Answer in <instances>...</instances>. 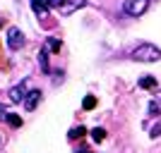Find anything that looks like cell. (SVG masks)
<instances>
[{
  "instance_id": "6da1fadb",
  "label": "cell",
  "mask_w": 161,
  "mask_h": 153,
  "mask_svg": "<svg viewBox=\"0 0 161 153\" xmlns=\"http://www.w3.org/2000/svg\"><path fill=\"white\" fill-rule=\"evenodd\" d=\"M130 58L137 62H156V60H161V50L154 43H140L137 48L130 50Z\"/></svg>"
},
{
  "instance_id": "7a4b0ae2",
  "label": "cell",
  "mask_w": 161,
  "mask_h": 153,
  "mask_svg": "<svg viewBox=\"0 0 161 153\" xmlns=\"http://www.w3.org/2000/svg\"><path fill=\"white\" fill-rule=\"evenodd\" d=\"M147 7H149V0H125V3H123V10H125V14H130V17L144 14Z\"/></svg>"
},
{
  "instance_id": "3957f363",
  "label": "cell",
  "mask_w": 161,
  "mask_h": 153,
  "mask_svg": "<svg viewBox=\"0 0 161 153\" xmlns=\"http://www.w3.org/2000/svg\"><path fill=\"white\" fill-rule=\"evenodd\" d=\"M22 46H24V36H22V31L17 27H10V29H7V48H10V50H19Z\"/></svg>"
},
{
  "instance_id": "277c9868",
  "label": "cell",
  "mask_w": 161,
  "mask_h": 153,
  "mask_svg": "<svg viewBox=\"0 0 161 153\" xmlns=\"http://www.w3.org/2000/svg\"><path fill=\"white\" fill-rule=\"evenodd\" d=\"M87 5V0H63L60 3V14H72L75 10Z\"/></svg>"
},
{
  "instance_id": "5b68a950",
  "label": "cell",
  "mask_w": 161,
  "mask_h": 153,
  "mask_svg": "<svg viewBox=\"0 0 161 153\" xmlns=\"http://www.w3.org/2000/svg\"><path fill=\"white\" fill-rule=\"evenodd\" d=\"M7 96H10V100H12V103H22V100L27 98V89H24V81H22V84H17V86H12Z\"/></svg>"
},
{
  "instance_id": "8992f818",
  "label": "cell",
  "mask_w": 161,
  "mask_h": 153,
  "mask_svg": "<svg viewBox=\"0 0 161 153\" xmlns=\"http://www.w3.org/2000/svg\"><path fill=\"white\" fill-rule=\"evenodd\" d=\"M39 100H41V91H29V93H27V98H24V108L31 113V110H36Z\"/></svg>"
},
{
  "instance_id": "52a82bcc",
  "label": "cell",
  "mask_w": 161,
  "mask_h": 153,
  "mask_svg": "<svg viewBox=\"0 0 161 153\" xmlns=\"http://www.w3.org/2000/svg\"><path fill=\"white\" fill-rule=\"evenodd\" d=\"M31 10L39 14V17H48V7L43 5L41 0H31Z\"/></svg>"
},
{
  "instance_id": "ba28073f",
  "label": "cell",
  "mask_w": 161,
  "mask_h": 153,
  "mask_svg": "<svg viewBox=\"0 0 161 153\" xmlns=\"http://www.w3.org/2000/svg\"><path fill=\"white\" fill-rule=\"evenodd\" d=\"M39 65L43 72H51V67H48V48H41V53H39Z\"/></svg>"
},
{
  "instance_id": "9c48e42d",
  "label": "cell",
  "mask_w": 161,
  "mask_h": 153,
  "mask_svg": "<svg viewBox=\"0 0 161 153\" xmlns=\"http://www.w3.org/2000/svg\"><path fill=\"white\" fill-rule=\"evenodd\" d=\"M5 122L10 127H22V117H19V115H14V113H5Z\"/></svg>"
},
{
  "instance_id": "30bf717a",
  "label": "cell",
  "mask_w": 161,
  "mask_h": 153,
  "mask_svg": "<svg viewBox=\"0 0 161 153\" xmlns=\"http://www.w3.org/2000/svg\"><path fill=\"white\" fill-rule=\"evenodd\" d=\"M140 89H156V77H142Z\"/></svg>"
},
{
  "instance_id": "8fae6325",
  "label": "cell",
  "mask_w": 161,
  "mask_h": 153,
  "mask_svg": "<svg viewBox=\"0 0 161 153\" xmlns=\"http://www.w3.org/2000/svg\"><path fill=\"white\" fill-rule=\"evenodd\" d=\"M92 139L99 144V141H103L106 139V129H101V127H96V129H92Z\"/></svg>"
},
{
  "instance_id": "7c38bea8",
  "label": "cell",
  "mask_w": 161,
  "mask_h": 153,
  "mask_svg": "<svg viewBox=\"0 0 161 153\" xmlns=\"http://www.w3.org/2000/svg\"><path fill=\"white\" fill-rule=\"evenodd\" d=\"M149 115H161V100H152L149 103Z\"/></svg>"
},
{
  "instance_id": "4fadbf2b",
  "label": "cell",
  "mask_w": 161,
  "mask_h": 153,
  "mask_svg": "<svg viewBox=\"0 0 161 153\" xmlns=\"http://www.w3.org/2000/svg\"><path fill=\"white\" fill-rule=\"evenodd\" d=\"M82 105H84V110H94V108H96V98H94V96H87Z\"/></svg>"
},
{
  "instance_id": "5bb4252c",
  "label": "cell",
  "mask_w": 161,
  "mask_h": 153,
  "mask_svg": "<svg viewBox=\"0 0 161 153\" xmlns=\"http://www.w3.org/2000/svg\"><path fill=\"white\" fill-rule=\"evenodd\" d=\"M48 50H55V53H58V50H60V38H53V36H51V38H48Z\"/></svg>"
},
{
  "instance_id": "9a60e30c",
  "label": "cell",
  "mask_w": 161,
  "mask_h": 153,
  "mask_svg": "<svg viewBox=\"0 0 161 153\" xmlns=\"http://www.w3.org/2000/svg\"><path fill=\"white\" fill-rule=\"evenodd\" d=\"M149 136H152V139H156V136H161V120L156 122L154 127H152V132H149Z\"/></svg>"
},
{
  "instance_id": "2e32d148",
  "label": "cell",
  "mask_w": 161,
  "mask_h": 153,
  "mask_svg": "<svg viewBox=\"0 0 161 153\" xmlns=\"http://www.w3.org/2000/svg\"><path fill=\"white\" fill-rule=\"evenodd\" d=\"M82 134H84V127H75V129H70V139H77Z\"/></svg>"
},
{
  "instance_id": "e0dca14e",
  "label": "cell",
  "mask_w": 161,
  "mask_h": 153,
  "mask_svg": "<svg viewBox=\"0 0 161 153\" xmlns=\"http://www.w3.org/2000/svg\"><path fill=\"white\" fill-rule=\"evenodd\" d=\"M0 117H5V108L0 105Z\"/></svg>"
},
{
  "instance_id": "ac0fdd59",
  "label": "cell",
  "mask_w": 161,
  "mask_h": 153,
  "mask_svg": "<svg viewBox=\"0 0 161 153\" xmlns=\"http://www.w3.org/2000/svg\"><path fill=\"white\" fill-rule=\"evenodd\" d=\"M77 153H92V151H77Z\"/></svg>"
},
{
  "instance_id": "d6986e66",
  "label": "cell",
  "mask_w": 161,
  "mask_h": 153,
  "mask_svg": "<svg viewBox=\"0 0 161 153\" xmlns=\"http://www.w3.org/2000/svg\"><path fill=\"white\" fill-rule=\"evenodd\" d=\"M0 24H3V19H0Z\"/></svg>"
}]
</instances>
